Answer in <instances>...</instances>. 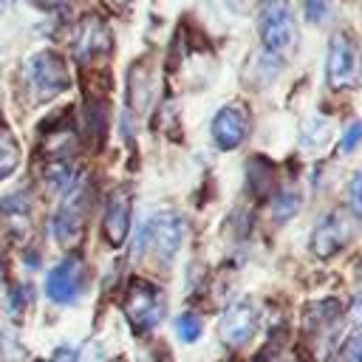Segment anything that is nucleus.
I'll use <instances>...</instances> for the list:
<instances>
[{"label": "nucleus", "mask_w": 362, "mask_h": 362, "mask_svg": "<svg viewBox=\"0 0 362 362\" xmlns=\"http://www.w3.org/2000/svg\"><path fill=\"white\" fill-rule=\"evenodd\" d=\"M181 240H184V221H181L175 212H158V215H153V218L139 229L136 255L150 252L156 260L167 263V260L175 257Z\"/></svg>", "instance_id": "f257e3e1"}, {"label": "nucleus", "mask_w": 362, "mask_h": 362, "mask_svg": "<svg viewBox=\"0 0 362 362\" xmlns=\"http://www.w3.org/2000/svg\"><path fill=\"white\" fill-rule=\"evenodd\" d=\"M25 79H28V88L34 93V102L54 99L57 93L68 90V85H71V74L65 68V59L54 51L34 54L25 62Z\"/></svg>", "instance_id": "f03ea898"}, {"label": "nucleus", "mask_w": 362, "mask_h": 362, "mask_svg": "<svg viewBox=\"0 0 362 362\" xmlns=\"http://www.w3.org/2000/svg\"><path fill=\"white\" fill-rule=\"evenodd\" d=\"M164 294L156 283L144 277H133L127 291H124V314L139 331H150L164 320Z\"/></svg>", "instance_id": "7ed1b4c3"}, {"label": "nucleus", "mask_w": 362, "mask_h": 362, "mask_svg": "<svg viewBox=\"0 0 362 362\" xmlns=\"http://www.w3.org/2000/svg\"><path fill=\"white\" fill-rule=\"evenodd\" d=\"M356 235V218L348 209H334L322 215L311 232V252L317 257H331L345 249Z\"/></svg>", "instance_id": "20e7f679"}, {"label": "nucleus", "mask_w": 362, "mask_h": 362, "mask_svg": "<svg viewBox=\"0 0 362 362\" xmlns=\"http://www.w3.org/2000/svg\"><path fill=\"white\" fill-rule=\"evenodd\" d=\"M325 76H328V85L337 90L351 88L359 76V51H356V42L345 31L331 37L328 59H325Z\"/></svg>", "instance_id": "39448f33"}, {"label": "nucleus", "mask_w": 362, "mask_h": 362, "mask_svg": "<svg viewBox=\"0 0 362 362\" xmlns=\"http://www.w3.org/2000/svg\"><path fill=\"white\" fill-rule=\"evenodd\" d=\"M257 28L269 54H286L294 42V14L286 3H266L260 8Z\"/></svg>", "instance_id": "423d86ee"}, {"label": "nucleus", "mask_w": 362, "mask_h": 362, "mask_svg": "<svg viewBox=\"0 0 362 362\" xmlns=\"http://www.w3.org/2000/svg\"><path fill=\"white\" fill-rule=\"evenodd\" d=\"M88 192L85 184H74L71 192L65 195V201L59 204L57 215H54V238L59 243H71L79 232H82V221H85V204Z\"/></svg>", "instance_id": "0eeeda50"}, {"label": "nucleus", "mask_w": 362, "mask_h": 362, "mask_svg": "<svg viewBox=\"0 0 362 362\" xmlns=\"http://www.w3.org/2000/svg\"><path fill=\"white\" fill-rule=\"evenodd\" d=\"M85 283V266L79 257H65L45 280V291L54 303H74Z\"/></svg>", "instance_id": "6e6552de"}, {"label": "nucleus", "mask_w": 362, "mask_h": 362, "mask_svg": "<svg viewBox=\"0 0 362 362\" xmlns=\"http://www.w3.org/2000/svg\"><path fill=\"white\" fill-rule=\"evenodd\" d=\"M255 331H257V311H255L252 303L240 300V303H232L223 311V317H221V339L226 345H232V348L243 345V342H249L255 337Z\"/></svg>", "instance_id": "1a4fd4ad"}, {"label": "nucleus", "mask_w": 362, "mask_h": 362, "mask_svg": "<svg viewBox=\"0 0 362 362\" xmlns=\"http://www.w3.org/2000/svg\"><path fill=\"white\" fill-rule=\"evenodd\" d=\"M249 130V116L240 105H226L212 119V139L221 150H235L243 144Z\"/></svg>", "instance_id": "9d476101"}, {"label": "nucleus", "mask_w": 362, "mask_h": 362, "mask_svg": "<svg viewBox=\"0 0 362 362\" xmlns=\"http://www.w3.org/2000/svg\"><path fill=\"white\" fill-rule=\"evenodd\" d=\"M102 232L107 238L110 246H122L127 232H130V189L127 187H116L107 195V206H105V218H102Z\"/></svg>", "instance_id": "9b49d317"}, {"label": "nucleus", "mask_w": 362, "mask_h": 362, "mask_svg": "<svg viewBox=\"0 0 362 362\" xmlns=\"http://www.w3.org/2000/svg\"><path fill=\"white\" fill-rule=\"evenodd\" d=\"M110 28L105 25V20L99 17H85L76 28V40H74V54L76 59L88 62L93 57H102L110 51Z\"/></svg>", "instance_id": "f8f14e48"}, {"label": "nucleus", "mask_w": 362, "mask_h": 362, "mask_svg": "<svg viewBox=\"0 0 362 362\" xmlns=\"http://www.w3.org/2000/svg\"><path fill=\"white\" fill-rule=\"evenodd\" d=\"M342 317V305L339 300H317L305 308V331L308 334H325L331 331Z\"/></svg>", "instance_id": "ddd939ff"}, {"label": "nucleus", "mask_w": 362, "mask_h": 362, "mask_svg": "<svg viewBox=\"0 0 362 362\" xmlns=\"http://www.w3.org/2000/svg\"><path fill=\"white\" fill-rule=\"evenodd\" d=\"M0 212H3V221L8 223L11 235H25L28 232V223H31V204H28V195L25 192H14V195H6L3 204H0Z\"/></svg>", "instance_id": "4468645a"}, {"label": "nucleus", "mask_w": 362, "mask_h": 362, "mask_svg": "<svg viewBox=\"0 0 362 362\" xmlns=\"http://www.w3.org/2000/svg\"><path fill=\"white\" fill-rule=\"evenodd\" d=\"M272 175H274V170L263 156H255L246 164V181H249V189L255 198H263L272 189Z\"/></svg>", "instance_id": "2eb2a0df"}, {"label": "nucleus", "mask_w": 362, "mask_h": 362, "mask_svg": "<svg viewBox=\"0 0 362 362\" xmlns=\"http://www.w3.org/2000/svg\"><path fill=\"white\" fill-rule=\"evenodd\" d=\"M20 164V144L11 136V130L0 122V181L8 178Z\"/></svg>", "instance_id": "dca6fc26"}, {"label": "nucleus", "mask_w": 362, "mask_h": 362, "mask_svg": "<svg viewBox=\"0 0 362 362\" xmlns=\"http://www.w3.org/2000/svg\"><path fill=\"white\" fill-rule=\"evenodd\" d=\"M255 362H297V351L286 342V339H272L260 348V354L255 356Z\"/></svg>", "instance_id": "f3484780"}, {"label": "nucleus", "mask_w": 362, "mask_h": 362, "mask_svg": "<svg viewBox=\"0 0 362 362\" xmlns=\"http://www.w3.org/2000/svg\"><path fill=\"white\" fill-rule=\"evenodd\" d=\"M297 209H300V192H294V189L280 192V195L274 198V204H272V212H274L277 221H288Z\"/></svg>", "instance_id": "a211bd4d"}, {"label": "nucleus", "mask_w": 362, "mask_h": 362, "mask_svg": "<svg viewBox=\"0 0 362 362\" xmlns=\"http://www.w3.org/2000/svg\"><path fill=\"white\" fill-rule=\"evenodd\" d=\"M45 181L51 189H68L71 187V167L65 161H48L45 164Z\"/></svg>", "instance_id": "6ab92c4d"}, {"label": "nucleus", "mask_w": 362, "mask_h": 362, "mask_svg": "<svg viewBox=\"0 0 362 362\" xmlns=\"http://www.w3.org/2000/svg\"><path fill=\"white\" fill-rule=\"evenodd\" d=\"M175 328H178V337H181L184 342H195V339L201 337V320H198L195 314H181V317L175 320Z\"/></svg>", "instance_id": "aec40b11"}, {"label": "nucleus", "mask_w": 362, "mask_h": 362, "mask_svg": "<svg viewBox=\"0 0 362 362\" xmlns=\"http://www.w3.org/2000/svg\"><path fill=\"white\" fill-rule=\"evenodd\" d=\"M359 141H362V122H351L348 130H345V136H342V141H339V147H342L345 153H351Z\"/></svg>", "instance_id": "412c9836"}, {"label": "nucleus", "mask_w": 362, "mask_h": 362, "mask_svg": "<svg viewBox=\"0 0 362 362\" xmlns=\"http://www.w3.org/2000/svg\"><path fill=\"white\" fill-rule=\"evenodd\" d=\"M342 359H345V362H362V334L351 337V339L342 345Z\"/></svg>", "instance_id": "4be33fe9"}, {"label": "nucleus", "mask_w": 362, "mask_h": 362, "mask_svg": "<svg viewBox=\"0 0 362 362\" xmlns=\"http://www.w3.org/2000/svg\"><path fill=\"white\" fill-rule=\"evenodd\" d=\"M28 291H31L28 286H14V288H11L14 297H8V308H11L14 314L23 311V305H25V300H28Z\"/></svg>", "instance_id": "5701e85b"}, {"label": "nucleus", "mask_w": 362, "mask_h": 362, "mask_svg": "<svg viewBox=\"0 0 362 362\" xmlns=\"http://www.w3.org/2000/svg\"><path fill=\"white\" fill-rule=\"evenodd\" d=\"M351 204H354V209L362 215V170L354 175V181H351Z\"/></svg>", "instance_id": "b1692460"}, {"label": "nucleus", "mask_w": 362, "mask_h": 362, "mask_svg": "<svg viewBox=\"0 0 362 362\" xmlns=\"http://www.w3.org/2000/svg\"><path fill=\"white\" fill-rule=\"evenodd\" d=\"M325 11H328V6H325V3H308V6H305V14H308V20H311V23H317Z\"/></svg>", "instance_id": "393cba45"}, {"label": "nucleus", "mask_w": 362, "mask_h": 362, "mask_svg": "<svg viewBox=\"0 0 362 362\" xmlns=\"http://www.w3.org/2000/svg\"><path fill=\"white\" fill-rule=\"evenodd\" d=\"M359 277H362V263H359Z\"/></svg>", "instance_id": "a878e982"}]
</instances>
